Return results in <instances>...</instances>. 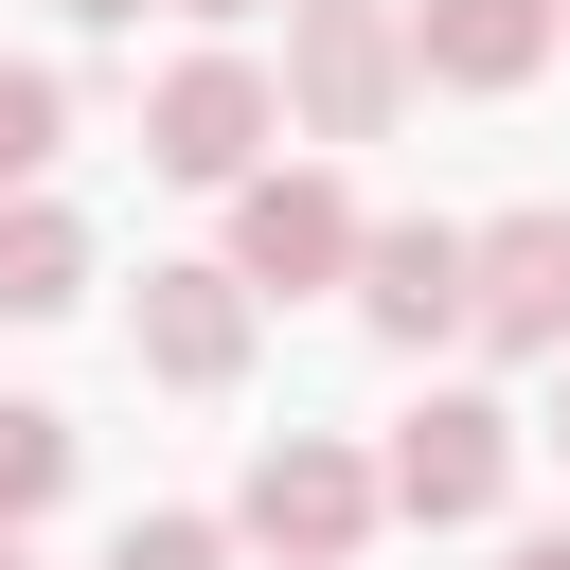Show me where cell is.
Instances as JSON below:
<instances>
[{
    "mask_svg": "<svg viewBox=\"0 0 570 570\" xmlns=\"http://www.w3.org/2000/svg\"><path fill=\"white\" fill-rule=\"evenodd\" d=\"M374 517H392V481H374V445H338V428H267L249 481H232V534L285 552V570H356Z\"/></svg>",
    "mask_w": 570,
    "mask_h": 570,
    "instance_id": "cell-1",
    "label": "cell"
},
{
    "mask_svg": "<svg viewBox=\"0 0 570 570\" xmlns=\"http://www.w3.org/2000/svg\"><path fill=\"white\" fill-rule=\"evenodd\" d=\"M410 0H285V125L303 142H392L410 125Z\"/></svg>",
    "mask_w": 570,
    "mask_h": 570,
    "instance_id": "cell-2",
    "label": "cell"
},
{
    "mask_svg": "<svg viewBox=\"0 0 570 570\" xmlns=\"http://www.w3.org/2000/svg\"><path fill=\"white\" fill-rule=\"evenodd\" d=\"M267 142H285V71L267 53H178L160 89H142V160L160 178H196V196H232V178H267Z\"/></svg>",
    "mask_w": 570,
    "mask_h": 570,
    "instance_id": "cell-3",
    "label": "cell"
},
{
    "mask_svg": "<svg viewBox=\"0 0 570 570\" xmlns=\"http://www.w3.org/2000/svg\"><path fill=\"white\" fill-rule=\"evenodd\" d=\"M356 232L374 214L338 196V160H267V178H232V249L214 267L249 303H303V285H356Z\"/></svg>",
    "mask_w": 570,
    "mask_h": 570,
    "instance_id": "cell-4",
    "label": "cell"
},
{
    "mask_svg": "<svg viewBox=\"0 0 570 570\" xmlns=\"http://www.w3.org/2000/svg\"><path fill=\"white\" fill-rule=\"evenodd\" d=\"M374 481H392V517H410V534H463V517H499V499H517V410H499V392H428V410L374 445Z\"/></svg>",
    "mask_w": 570,
    "mask_h": 570,
    "instance_id": "cell-5",
    "label": "cell"
},
{
    "mask_svg": "<svg viewBox=\"0 0 570 570\" xmlns=\"http://www.w3.org/2000/svg\"><path fill=\"white\" fill-rule=\"evenodd\" d=\"M463 338L499 356V374H552L570 356V214L534 196V214H481V249H463Z\"/></svg>",
    "mask_w": 570,
    "mask_h": 570,
    "instance_id": "cell-6",
    "label": "cell"
},
{
    "mask_svg": "<svg viewBox=\"0 0 570 570\" xmlns=\"http://www.w3.org/2000/svg\"><path fill=\"white\" fill-rule=\"evenodd\" d=\"M249 321H267V303H249V285L196 249V267H142V303H125V356H142L160 392H232V374H249Z\"/></svg>",
    "mask_w": 570,
    "mask_h": 570,
    "instance_id": "cell-7",
    "label": "cell"
},
{
    "mask_svg": "<svg viewBox=\"0 0 570 570\" xmlns=\"http://www.w3.org/2000/svg\"><path fill=\"white\" fill-rule=\"evenodd\" d=\"M463 214H374L356 232V321L392 338V356H428V338H463Z\"/></svg>",
    "mask_w": 570,
    "mask_h": 570,
    "instance_id": "cell-8",
    "label": "cell"
},
{
    "mask_svg": "<svg viewBox=\"0 0 570 570\" xmlns=\"http://www.w3.org/2000/svg\"><path fill=\"white\" fill-rule=\"evenodd\" d=\"M552 36H570V0H410V71H428V89H463V107L534 89V71H552Z\"/></svg>",
    "mask_w": 570,
    "mask_h": 570,
    "instance_id": "cell-9",
    "label": "cell"
},
{
    "mask_svg": "<svg viewBox=\"0 0 570 570\" xmlns=\"http://www.w3.org/2000/svg\"><path fill=\"white\" fill-rule=\"evenodd\" d=\"M89 303V214L71 196H0V321H71Z\"/></svg>",
    "mask_w": 570,
    "mask_h": 570,
    "instance_id": "cell-10",
    "label": "cell"
},
{
    "mask_svg": "<svg viewBox=\"0 0 570 570\" xmlns=\"http://www.w3.org/2000/svg\"><path fill=\"white\" fill-rule=\"evenodd\" d=\"M53 142H71V71L0 53V196H53Z\"/></svg>",
    "mask_w": 570,
    "mask_h": 570,
    "instance_id": "cell-11",
    "label": "cell"
},
{
    "mask_svg": "<svg viewBox=\"0 0 570 570\" xmlns=\"http://www.w3.org/2000/svg\"><path fill=\"white\" fill-rule=\"evenodd\" d=\"M71 499V410H36V392H0V534H36Z\"/></svg>",
    "mask_w": 570,
    "mask_h": 570,
    "instance_id": "cell-12",
    "label": "cell"
},
{
    "mask_svg": "<svg viewBox=\"0 0 570 570\" xmlns=\"http://www.w3.org/2000/svg\"><path fill=\"white\" fill-rule=\"evenodd\" d=\"M107 570H232V517H178V499H160V517L107 534Z\"/></svg>",
    "mask_w": 570,
    "mask_h": 570,
    "instance_id": "cell-13",
    "label": "cell"
},
{
    "mask_svg": "<svg viewBox=\"0 0 570 570\" xmlns=\"http://www.w3.org/2000/svg\"><path fill=\"white\" fill-rule=\"evenodd\" d=\"M499 570H570V517H552V534H517V552H499Z\"/></svg>",
    "mask_w": 570,
    "mask_h": 570,
    "instance_id": "cell-14",
    "label": "cell"
},
{
    "mask_svg": "<svg viewBox=\"0 0 570 570\" xmlns=\"http://www.w3.org/2000/svg\"><path fill=\"white\" fill-rule=\"evenodd\" d=\"M53 18H89V36H125V18H142V0H53Z\"/></svg>",
    "mask_w": 570,
    "mask_h": 570,
    "instance_id": "cell-15",
    "label": "cell"
},
{
    "mask_svg": "<svg viewBox=\"0 0 570 570\" xmlns=\"http://www.w3.org/2000/svg\"><path fill=\"white\" fill-rule=\"evenodd\" d=\"M552 445H570V356H552Z\"/></svg>",
    "mask_w": 570,
    "mask_h": 570,
    "instance_id": "cell-16",
    "label": "cell"
},
{
    "mask_svg": "<svg viewBox=\"0 0 570 570\" xmlns=\"http://www.w3.org/2000/svg\"><path fill=\"white\" fill-rule=\"evenodd\" d=\"M178 18H249V0H178Z\"/></svg>",
    "mask_w": 570,
    "mask_h": 570,
    "instance_id": "cell-17",
    "label": "cell"
},
{
    "mask_svg": "<svg viewBox=\"0 0 570 570\" xmlns=\"http://www.w3.org/2000/svg\"><path fill=\"white\" fill-rule=\"evenodd\" d=\"M0 570H36V552H18V534H0Z\"/></svg>",
    "mask_w": 570,
    "mask_h": 570,
    "instance_id": "cell-18",
    "label": "cell"
}]
</instances>
